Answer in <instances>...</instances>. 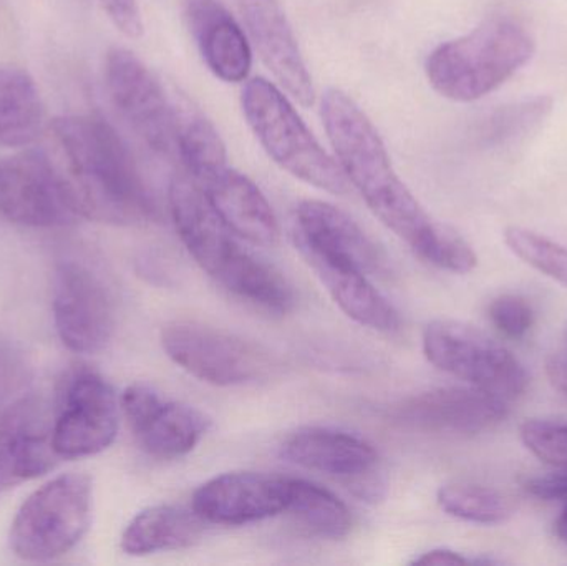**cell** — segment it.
Instances as JSON below:
<instances>
[{
  "label": "cell",
  "mask_w": 567,
  "mask_h": 566,
  "mask_svg": "<svg viewBox=\"0 0 567 566\" xmlns=\"http://www.w3.org/2000/svg\"><path fill=\"white\" fill-rule=\"evenodd\" d=\"M60 168L79 218L138 225L158 216L155 199L122 136L99 115L53 120Z\"/></svg>",
  "instance_id": "1"
},
{
  "label": "cell",
  "mask_w": 567,
  "mask_h": 566,
  "mask_svg": "<svg viewBox=\"0 0 567 566\" xmlns=\"http://www.w3.org/2000/svg\"><path fill=\"white\" fill-rule=\"evenodd\" d=\"M320 113L347 182L386 228L422 256L435 238L440 223L430 218L396 175L375 125L355 100L339 89L323 93Z\"/></svg>",
  "instance_id": "2"
},
{
  "label": "cell",
  "mask_w": 567,
  "mask_h": 566,
  "mask_svg": "<svg viewBox=\"0 0 567 566\" xmlns=\"http://www.w3.org/2000/svg\"><path fill=\"white\" fill-rule=\"evenodd\" d=\"M168 196L179 238L203 271L256 308L276 315L292 309L296 295L286 276L239 243L195 179L175 176Z\"/></svg>",
  "instance_id": "3"
},
{
  "label": "cell",
  "mask_w": 567,
  "mask_h": 566,
  "mask_svg": "<svg viewBox=\"0 0 567 566\" xmlns=\"http://www.w3.org/2000/svg\"><path fill=\"white\" fill-rule=\"evenodd\" d=\"M535 55L532 33L508 19L485 20L436 47L425 63L436 93L453 102H475L505 85Z\"/></svg>",
  "instance_id": "4"
},
{
  "label": "cell",
  "mask_w": 567,
  "mask_h": 566,
  "mask_svg": "<svg viewBox=\"0 0 567 566\" xmlns=\"http://www.w3.org/2000/svg\"><path fill=\"white\" fill-rule=\"evenodd\" d=\"M243 113L272 162L307 185L346 195L349 182L333 156L317 142L279 86L262 76L246 82Z\"/></svg>",
  "instance_id": "5"
},
{
  "label": "cell",
  "mask_w": 567,
  "mask_h": 566,
  "mask_svg": "<svg viewBox=\"0 0 567 566\" xmlns=\"http://www.w3.org/2000/svg\"><path fill=\"white\" fill-rule=\"evenodd\" d=\"M93 487L85 474H63L33 492L10 527V548L27 562L69 554L92 524Z\"/></svg>",
  "instance_id": "6"
},
{
  "label": "cell",
  "mask_w": 567,
  "mask_h": 566,
  "mask_svg": "<svg viewBox=\"0 0 567 566\" xmlns=\"http://www.w3.org/2000/svg\"><path fill=\"white\" fill-rule=\"evenodd\" d=\"M423 352L440 371L498 398H519L529 384L525 366L482 329L436 319L423 332Z\"/></svg>",
  "instance_id": "7"
},
{
  "label": "cell",
  "mask_w": 567,
  "mask_h": 566,
  "mask_svg": "<svg viewBox=\"0 0 567 566\" xmlns=\"http://www.w3.org/2000/svg\"><path fill=\"white\" fill-rule=\"evenodd\" d=\"M162 344L183 371L221 388L248 384L271 371V356L265 348L202 322H169L163 328Z\"/></svg>",
  "instance_id": "8"
},
{
  "label": "cell",
  "mask_w": 567,
  "mask_h": 566,
  "mask_svg": "<svg viewBox=\"0 0 567 566\" xmlns=\"http://www.w3.org/2000/svg\"><path fill=\"white\" fill-rule=\"evenodd\" d=\"M105 85L136 135L158 155L176 156V99L132 50L113 47L106 53Z\"/></svg>",
  "instance_id": "9"
},
{
  "label": "cell",
  "mask_w": 567,
  "mask_h": 566,
  "mask_svg": "<svg viewBox=\"0 0 567 566\" xmlns=\"http://www.w3.org/2000/svg\"><path fill=\"white\" fill-rule=\"evenodd\" d=\"M0 215L30 228L72 225L79 218L59 166L33 150L0 158Z\"/></svg>",
  "instance_id": "10"
},
{
  "label": "cell",
  "mask_w": 567,
  "mask_h": 566,
  "mask_svg": "<svg viewBox=\"0 0 567 566\" xmlns=\"http://www.w3.org/2000/svg\"><path fill=\"white\" fill-rule=\"evenodd\" d=\"M52 309L60 341L76 354H96L115 331V302L109 286L80 263H63L56 269Z\"/></svg>",
  "instance_id": "11"
},
{
  "label": "cell",
  "mask_w": 567,
  "mask_h": 566,
  "mask_svg": "<svg viewBox=\"0 0 567 566\" xmlns=\"http://www.w3.org/2000/svg\"><path fill=\"white\" fill-rule=\"evenodd\" d=\"M120 402L112 385L95 372L73 375L53 419L52 441L60 459L92 457L118 434Z\"/></svg>",
  "instance_id": "12"
},
{
  "label": "cell",
  "mask_w": 567,
  "mask_h": 566,
  "mask_svg": "<svg viewBox=\"0 0 567 566\" xmlns=\"http://www.w3.org/2000/svg\"><path fill=\"white\" fill-rule=\"evenodd\" d=\"M293 241L302 253L347 263L367 276L389 272V258L342 209L319 199L300 203L293 215Z\"/></svg>",
  "instance_id": "13"
},
{
  "label": "cell",
  "mask_w": 567,
  "mask_h": 566,
  "mask_svg": "<svg viewBox=\"0 0 567 566\" xmlns=\"http://www.w3.org/2000/svg\"><path fill=\"white\" fill-rule=\"evenodd\" d=\"M289 478L259 472H231L203 484L193 495V511L206 524H255L284 514Z\"/></svg>",
  "instance_id": "14"
},
{
  "label": "cell",
  "mask_w": 567,
  "mask_h": 566,
  "mask_svg": "<svg viewBox=\"0 0 567 566\" xmlns=\"http://www.w3.org/2000/svg\"><path fill=\"white\" fill-rule=\"evenodd\" d=\"M506 399L478 388H445L400 402L392 418L412 429L443 434H480L502 424Z\"/></svg>",
  "instance_id": "15"
},
{
  "label": "cell",
  "mask_w": 567,
  "mask_h": 566,
  "mask_svg": "<svg viewBox=\"0 0 567 566\" xmlns=\"http://www.w3.org/2000/svg\"><path fill=\"white\" fill-rule=\"evenodd\" d=\"M53 422L33 401H20L0 418V487L32 481L60 461Z\"/></svg>",
  "instance_id": "16"
},
{
  "label": "cell",
  "mask_w": 567,
  "mask_h": 566,
  "mask_svg": "<svg viewBox=\"0 0 567 566\" xmlns=\"http://www.w3.org/2000/svg\"><path fill=\"white\" fill-rule=\"evenodd\" d=\"M183 12L208 69L223 82H245L252 66L251 42L221 0H183Z\"/></svg>",
  "instance_id": "17"
},
{
  "label": "cell",
  "mask_w": 567,
  "mask_h": 566,
  "mask_svg": "<svg viewBox=\"0 0 567 566\" xmlns=\"http://www.w3.org/2000/svg\"><path fill=\"white\" fill-rule=\"evenodd\" d=\"M196 183L239 238L261 246L278 243L279 223L275 209L251 178L226 165Z\"/></svg>",
  "instance_id": "18"
},
{
  "label": "cell",
  "mask_w": 567,
  "mask_h": 566,
  "mask_svg": "<svg viewBox=\"0 0 567 566\" xmlns=\"http://www.w3.org/2000/svg\"><path fill=\"white\" fill-rule=\"evenodd\" d=\"M281 455L290 464L349 481H362L372 474L379 461L369 442L323 428L293 432L284 441Z\"/></svg>",
  "instance_id": "19"
},
{
  "label": "cell",
  "mask_w": 567,
  "mask_h": 566,
  "mask_svg": "<svg viewBox=\"0 0 567 566\" xmlns=\"http://www.w3.org/2000/svg\"><path fill=\"white\" fill-rule=\"evenodd\" d=\"M303 258L337 306L353 321L380 332L400 328L399 312L383 298L369 276L347 263L303 253Z\"/></svg>",
  "instance_id": "20"
},
{
  "label": "cell",
  "mask_w": 567,
  "mask_h": 566,
  "mask_svg": "<svg viewBox=\"0 0 567 566\" xmlns=\"http://www.w3.org/2000/svg\"><path fill=\"white\" fill-rule=\"evenodd\" d=\"M206 522L188 508L156 505L140 512L123 532L122 548L133 557L182 550L202 541Z\"/></svg>",
  "instance_id": "21"
},
{
  "label": "cell",
  "mask_w": 567,
  "mask_h": 566,
  "mask_svg": "<svg viewBox=\"0 0 567 566\" xmlns=\"http://www.w3.org/2000/svg\"><path fill=\"white\" fill-rule=\"evenodd\" d=\"M45 128V109L29 72L0 65V148H23Z\"/></svg>",
  "instance_id": "22"
},
{
  "label": "cell",
  "mask_w": 567,
  "mask_h": 566,
  "mask_svg": "<svg viewBox=\"0 0 567 566\" xmlns=\"http://www.w3.org/2000/svg\"><path fill=\"white\" fill-rule=\"evenodd\" d=\"M209 419L198 409L179 402H163L158 411L135 432L146 454L158 461H176L188 455L205 438Z\"/></svg>",
  "instance_id": "23"
},
{
  "label": "cell",
  "mask_w": 567,
  "mask_h": 566,
  "mask_svg": "<svg viewBox=\"0 0 567 566\" xmlns=\"http://www.w3.org/2000/svg\"><path fill=\"white\" fill-rule=\"evenodd\" d=\"M176 99V156L195 182L228 165L218 130L189 100Z\"/></svg>",
  "instance_id": "24"
},
{
  "label": "cell",
  "mask_w": 567,
  "mask_h": 566,
  "mask_svg": "<svg viewBox=\"0 0 567 566\" xmlns=\"http://www.w3.org/2000/svg\"><path fill=\"white\" fill-rule=\"evenodd\" d=\"M286 512L316 537L340 541L352 528V517L342 501L332 492L300 478H289Z\"/></svg>",
  "instance_id": "25"
},
{
  "label": "cell",
  "mask_w": 567,
  "mask_h": 566,
  "mask_svg": "<svg viewBox=\"0 0 567 566\" xmlns=\"http://www.w3.org/2000/svg\"><path fill=\"white\" fill-rule=\"evenodd\" d=\"M436 498L446 514L473 524H502L513 514L512 501L502 492L485 485L466 482L449 484L440 488Z\"/></svg>",
  "instance_id": "26"
},
{
  "label": "cell",
  "mask_w": 567,
  "mask_h": 566,
  "mask_svg": "<svg viewBox=\"0 0 567 566\" xmlns=\"http://www.w3.org/2000/svg\"><path fill=\"white\" fill-rule=\"evenodd\" d=\"M508 248L519 259L567 288V248L529 229L512 226L505 231Z\"/></svg>",
  "instance_id": "27"
},
{
  "label": "cell",
  "mask_w": 567,
  "mask_h": 566,
  "mask_svg": "<svg viewBox=\"0 0 567 566\" xmlns=\"http://www.w3.org/2000/svg\"><path fill=\"white\" fill-rule=\"evenodd\" d=\"M553 110L549 96H533L498 110L488 123L486 138L496 145L515 142L535 132Z\"/></svg>",
  "instance_id": "28"
},
{
  "label": "cell",
  "mask_w": 567,
  "mask_h": 566,
  "mask_svg": "<svg viewBox=\"0 0 567 566\" xmlns=\"http://www.w3.org/2000/svg\"><path fill=\"white\" fill-rule=\"evenodd\" d=\"M522 441L539 461L567 471V422L526 421L522 425Z\"/></svg>",
  "instance_id": "29"
},
{
  "label": "cell",
  "mask_w": 567,
  "mask_h": 566,
  "mask_svg": "<svg viewBox=\"0 0 567 566\" xmlns=\"http://www.w3.org/2000/svg\"><path fill=\"white\" fill-rule=\"evenodd\" d=\"M489 321L503 336L523 339L535 326V309L518 295H502L488 308Z\"/></svg>",
  "instance_id": "30"
},
{
  "label": "cell",
  "mask_w": 567,
  "mask_h": 566,
  "mask_svg": "<svg viewBox=\"0 0 567 566\" xmlns=\"http://www.w3.org/2000/svg\"><path fill=\"white\" fill-rule=\"evenodd\" d=\"M106 16L116 29L130 39H138L143 33V19L138 0H100Z\"/></svg>",
  "instance_id": "31"
},
{
  "label": "cell",
  "mask_w": 567,
  "mask_h": 566,
  "mask_svg": "<svg viewBox=\"0 0 567 566\" xmlns=\"http://www.w3.org/2000/svg\"><path fill=\"white\" fill-rule=\"evenodd\" d=\"M525 491L539 501L567 504V471L528 478L525 482Z\"/></svg>",
  "instance_id": "32"
},
{
  "label": "cell",
  "mask_w": 567,
  "mask_h": 566,
  "mask_svg": "<svg viewBox=\"0 0 567 566\" xmlns=\"http://www.w3.org/2000/svg\"><path fill=\"white\" fill-rule=\"evenodd\" d=\"M415 565H472L475 562L460 555L458 552L446 550V548H436V550L426 552L413 560Z\"/></svg>",
  "instance_id": "33"
},
{
  "label": "cell",
  "mask_w": 567,
  "mask_h": 566,
  "mask_svg": "<svg viewBox=\"0 0 567 566\" xmlns=\"http://www.w3.org/2000/svg\"><path fill=\"white\" fill-rule=\"evenodd\" d=\"M546 372L551 384L567 395V352L553 354L546 362Z\"/></svg>",
  "instance_id": "34"
},
{
  "label": "cell",
  "mask_w": 567,
  "mask_h": 566,
  "mask_svg": "<svg viewBox=\"0 0 567 566\" xmlns=\"http://www.w3.org/2000/svg\"><path fill=\"white\" fill-rule=\"evenodd\" d=\"M555 531L559 541L567 545V504H565L561 515H559L558 521H556Z\"/></svg>",
  "instance_id": "35"
},
{
  "label": "cell",
  "mask_w": 567,
  "mask_h": 566,
  "mask_svg": "<svg viewBox=\"0 0 567 566\" xmlns=\"http://www.w3.org/2000/svg\"><path fill=\"white\" fill-rule=\"evenodd\" d=\"M265 2V0H238L239 7L249 6V3Z\"/></svg>",
  "instance_id": "36"
}]
</instances>
